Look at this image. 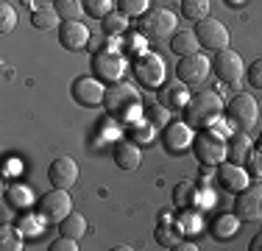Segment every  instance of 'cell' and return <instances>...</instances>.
Here are the masks:
<instances>
[{
    "mask_svg": "<svg viewBox=\"0 0 262 251\" xmlns=\"http://www.w3.org/2000/svg\"><path fill=\"white\" fill-rule=\"evenodd\" d=\"M223 112H226V109H223L221 95H217V92H209V90L195 92V95L184 103V117H187V123L195 126V129L215 126L217 120H221Z\"/></svg>",
    "mask_w": 262,
    "mask_h": 251,
    "instance_id": "1",
    "label": "cell"
},
{
    "mask_svg": "<svg viewBox=\"0 0 262 251\" xmlns=\"http://www.w3.org/2000/svg\"><path fill=\"white\" fill-rule=\"evenodd\" d=\"M103 103H106V112H109L112 117H117V120H131V117H137V112L142 109V98L131 84L109 87Z\"/></svg>",
    "mask_w": 262,
    "mask_h": 251,
    "instance_id": "2",
    "label": "cell"
},
{
    "mask_svg": "<svg viewBox=\"0 0 262 251\" xmlns=\"http://www.w3.org/2000/svg\"><path fill=\"white\" fill-rule=\"evenodd\" d=\"M176 14L167 9H151L145 11V14L140 17V34L145 36V39H167L170 34H176Z\"/></svg>",
    "mask_w": 262,
    "mask_h": 251,
    "instance_id": "3",
    "label": "cell"
},
{
    "mask_svg": "<svg viewBox=\"0 0 262 251\" xmlns=\"http://www.w3.org/2000/svg\"><path fill=\"white\" fill-rule=\"evenodd\" d=\"M192 151H195L198 162H201L204 168H212V165L217 168L226 159V142H223V137L217 134V131H201V134H195Z\"/></svg>",
    "mask_w": 262,
    "mask_h": 251,
    "instance_id": "4",
    "label": "cell"
},
{
    "mask_svg": "<svg viewBox=\"0 0 262 251\" xmlns=\"http://www.w3.org/2000/svg\"><path fill=\"white\" fill-rule=\"evenodd\" d=\"M36 212H39L48 223H61L73 212V201H70V196H67V190L53 187L51 193H42L39 196V201H36Z\"/></svg>",
    "mask_w": 262,
    "mask_h": 251,
    "instance_id": "5",
    "label": "cell"
},
{
    "mask_svg": "<svg viewBox=\"0 0 262 251\" xmlns=\"http://www.w3.org/2000/svg\"><path fill=\"white\" fill-rule=\"evenodd\" d=\"M257 100H254V95H248V92H240V95H234L232 100H229L226 106V117L229 123L234 126L237 131H248L254 123H257Z\"/></svg>",
    "mask_w": 262,
    "mask_h": 251,
    "instance_id": "6",
    "label": "cell"
},
{
    "mask_svg": "<svg viewBox=\"0 0 262 251\" xmlns=\"http://www.w3.org/2000/svg\"><path fill=\"white\" fill-rule=\"evenodd\" d=\"M215 61H212V70L217 73V78L223 81L226 87H237L240 84V78L246 75V65H243L240 53H234V50L223 48V50H215Z\"/></svg>",
    "mask_w": 262,
    "mask_h": 251,
    "instance_id": "7",
    "label": "cell"
},
{
    "mask_svg": "<svg viewBox=\"0 0 262 251\" xmlns=\"http://www.w3.org/2000/svg\"><path fill=\"white\" fill-rule=\"evenodd\" d=\"M234 215L243 223H254L262 218V187L259 184H248L237 193L234 198Z\"/></svg>",
    "mask_w": 262,
    "mask_h": 251,
    "instance_id": "8",
    "label": "cell"
},
{
    "mask_svg": "<svg viewBox=\"0 0 262 251\" xmlns=\"http://www.w3.org/2000/svg\"><path fill=\"white\" fill-rule=\"evenodd\" d=\"M209 70H212V61L207 59V56L192 53V56H182V61H179V67H176V75H179L182 84L195 87V84H201V81L207 78Z\"/></svg>",
    "mask_w": 262,
    "mask_h": 251,
    "instance_id": "9",
    "label": "cell"
},
{
    "mask_svg": "<svg viewBox=\"0 0 262 251\" xmlns=\"http://www.w3.org/2000/svg\"><path fill=\"white\" fill-rule=\"evenodd\" d=\"M195 36H198V45L207 48V50H223L229 48V31L223 23L217 20H201L195 25Z\"/></svg>",
    "mask_w": 262,
    "mask_h": 251,
    "instance_id": "10",
    "label": "cell"
},
{
    "mask_svg": "<svg viewBox=\"0 0 262 251\" xmlns=\"http://www.w3.org/2000/svg\"><path fill=\"white\" fill-rule=\"evenodd\" d=\"M73 98H76V103L81 106H101L103 98H106V87L101 84L98 78H90V75H81V78L73 81Z\"/></svg>",
    "mask_w": 262,
    "mask_h": 251,
    "instance_id": "11",
    "label": "cell"
},
{
    "mask_svg": "<svg viewBox=\"0 0 262 251\" xmlns=\"http://www.w3.org/2000/svg\"><path fill=\"white\" fill-rule=\"evenodd\" d=\"M48 181L53 187H61V190H70L78 181V165L73 156H56L48 168Z\"/></svg>",
    "mask_w": 262,
    "mask_h": 251,
    "instance_id": "12",
    "label": "cell"
},
{
    "mask_svg": "<svg viewBox=\"0 0 262 251\" xmlns=\"http://www.w3.org/2000/svg\"><path fill=\"white\" fill-rule=\"evenodd\" d=\"M134 73L142 87H159L162 78H165V65L157 53H142L134 65Z\"/></svg>",
    "mask_w": 262,
    "mask_h": 251,
    "instance_id": "13",
    "label": "cell"
},
{
    "mask_svg": "<svg viewBox=\"0 0 262 251\" xmlns=\"http://www.w3.org/2000/svg\"><path fill=\"white\" fill-rule=\"evenodd\" d=\"M192 126L190 123H167L165 126V134H162V142L170 154H184L187 148H192Z\"/></svg>",
    "mask_w": 262,
    "mask_h": 251,
    "instance_id": "14",
    "label": "cell"
},
{
    "mask_svg": "<svg viewBox=\"0 0 262 251\" xmlns=\"http://www.w3.org/2000/svg\"><path fill=\"white\" fill-rule=\"evenodd\" d=\"M92 70L95 75H101L106 81H117L123 73H126V59L115 50H101V53L92 59Z\"/></svg>",
    "mask_w": 262,
    "mask_h": 251,
    "instance_id": "15",
    "label": "cell"
},
{
    "mask_svg": "<svg viewBox=\"0 0 262 251\" xmlns=\"http://www.w3.org/2000/svg\"><path fill=\"white\" fill-rule=\"evenodd\" d=\"M86 42H90V28L86 23L78 20H64L59 28V45L67 50H84Z\"/></svg>",
    "mask_w": 262,
    "mask_h": 251,
    "instance_id": "16",
    "label": "cell"
},
{
    "mask_svg": "<svg viewBox=\"0 0 262 251\" xmlns=\"http://www.w3.org/2000/svg\"><path fill=\"white\" fill-rule=\"evenodd\" d=\"M217 179H221V184L226 187L229 193H240L243 187H248V173L243 171L237 162L223 159L221 165H217Z\"/></svg>",
    "mask_w": 262,
    "mask_h": 251,
    "instance_id": "17",
    "label": "cell"
},
{
    "mask_svg": "<svg viewBox=\"0 0 262 251\" xmlns=\"http://www.w3.org/2000/svg\"><path fill=\"white\" fill-rule=\"evenodd\" d=\"M112 156H115V165L120 168V171H137L142 162V154L140 148H137L134 140H120L112 151Z\"/></svg>",
    "mask_w": 262,
    "mask_h": 251,
    "instance_id": "18",
    "label": "cell"
},
{
    "mask_svg": "<svg viewBox=\"0 0 262 251\" xmlns=\"http://www.w3.org/2000/svg\"><path fill=\"white\" fill-rule=\"evenodd\" d=\"M248 156H251V137L246 134V131H237V134L229 137L226 142V159L229 162H248Z\"/></svg>",
    "mask_w": 262,
    "mask_h": 251,
    "instance_id": "19",
    "label": "cell"
},
{
    "mask_svg": "<svg viewBox=\"0 0 262 251\" xmlns=\"http://www.w3.org/2000/svg\"><path fill=\"white\" fill-rule=\"evenodd\" d=\"M198 48L201 45H198L195 31H176L170 39V50L179 56H192V53H198Z\"/></svg>",
    "mask_w": 262,
    "mask_h": 251,
    "instance_id": "20",
    "label": "cell"
},
{
    "mask_svg": "<svg viewBox=\"0 0 262 251\" xmlns=\"http://www.w3.org/2000/svg\"><path fill=\"white\" fill-rule=\"evenodd\" d=\"M157 243L159 246H165V248H176L179 243H182V226H173V223H167V218H162V223L157 226Z\"/></svg>",
    "mask_w": 262,
    "mask_h": 251,
    "instance_id": "21",
    "label": "cell"
},
{
    "mask_svg": "<svg viewBox=\"0 0 262 251\" xmlns=\"http://www.w3.org/2000/svg\"><path fill=\"white\" fill-rule=\"evenodd\" d=\"M184 87L187 84H167L165 90L159 92V100H162V106H167V109H179V106H184L187 103V92H184Z\"/></svg>",
    "mask_w": 262,
    "mask_h": 251,
    "instance_id": "22",
    "label": "cell"
},
{
    "mask_svg": "<svg viewBox=\"0 0 262 251\" xmlns=\"http://www.w3.org/2000/svg\"><path fill=\"white\" fill-rule=\"evenodd\" d=\"M59 226V235H67V237H84V232H86V221H84V215H78V212H70V215L64 218L61 223H56Z\"/></svg>",
    "mask_w": 262,
    "mask_h": 251,
    "instance_id": "23",
    "label": "cell"
},
{
    "mask_svg": "<svg viewBox=\"0 0 262 251\" xmlns=\"http://www.w3.org/2000/svg\"><path fill=\"white\" fill-rule=\"evenodd\" d=\"M182 14L192 23H201L209 17V0H182Z\"/></svg>",
    "mask_w": 262,
    "mask_h": 251,
    "instance_id": "24",
    "label": "cell"
},
{
    "mask_svg": "<svg viewBox=\"0 0 262 251\" xmlns=\"http://www.w3.org/2000/svg\"><path fill=\"white\" fill-rule=\"evenodd\" d=\"M240 229V218L237 215H221L212 226V235L221 237V240H229V237H234V232Z\"/></svg>",
    "mask_w": 262,
    "mask_h": 251,
    "instance_id": "25",
    "label": "cell"
},
{
    "mask_svg": "<svg viewBox=\"0 0 262 251\" xmlns=\"http://www.w3.org/2000/svg\"><path fill=\"white\" fill-rule=\"evenodd\" d=\"M53 9L59 11L61 20H78L84 14V0H56Z\"/></svg>",
    "mask_w": 262,
    "mask_h": 251,
    "instance_id": "26",
    "label": "cell"
},
{
    "mask_svg": "<svg viewBox=\"0 0 262 251\" xmlns=\"http://www.w3.org/2000/svg\"><path fill=\"white\" fill-rule=\"evenodd\" d=\"M173 201H176V206L187 210V206L195 201V184H192V181H179V184L173 187Z\"/></svg>",
    "mask_w": 262,
    "mask_h": 251,
    "instance_id": "27",
    "label": "cell"
},
{
    "mask_svg": "<svg viewBox=\"0 0 262 251\" xmlns=\"http://www.w3.org/2000/svg\"><path fill=\"white\" fill-rule=\"evenodd\" d=\"M6 198H9V204L11 206H17V210H26V206L31 204V190L26 184H11L9 190H6Z\"/></svg>",
    "mask_w": 262,
    "mask_h": 251,
    "instance_id": "28",
    "label": "cell"
},
{
    "mask_svg": "<svg viewBox=\"0 0 262 251\" xmlns=\"http://www.w3.org/2000/svg\"><path fill=\"white\" fill-rule=\"evenodd\" d=\"M31 23H34V28L48 31V28H53V25L59 23V11H56V9H34Z\"/></svg>",
    "mask_w": 262,
    "mask_h": 251,
    "instance_id": "29",
    "label": "cell"
},
{
    "mask_svg": "<svg viewBox=\"0 0 262 251\" xmlns=\"http://www.w3.org/2000/svg\"><path fill=\"white\" fill-rule=\"evenodd\" d=\"M0 248H3V251H20V248H23L20 229H11V226H3V229H0Z\"/></svg>",
    "mask_w": 262,
    "mask_h": 251,
    "instance_id": "30",
    "label": "cell"
},
{
    "mask_svg": "<svg viewBox=\"0 0 262 251\" xmlns=\"http://www.w3.org/2000/svg\"><path fill=\"white\" fill-rule=\"evenodd\" d=\"M112 3L115 0H84V11L95 20H103L106 14H112Z\"/></svg>",
    "mask_w": 262,
    "mask_h": 251,
    "instance_id": "31",
    "label": "cell"
},
{
    "mask_svg": "<svg viewBox=\"0 0 262 251\" xmlns=\"http://www.w3.org/2000/svg\"><path fill=\"white\" fill-rule=\"evenodd\" d=\"M126 25H128V17L123 14V11H112V14L103 17V31L106 34H120Z\"/></svg>",
    "mask_w": 262,
    "mask_h": 251,
    "instance_id": "32",
    "label": "cell"
},
{
    "mask_svg": "<svg viewBox=\"0 0 262 251\" xmlns=\"http://www.w3.org/2000/svg\"><path fill=\"white\" fill-rule=\"evenodd\" d=\"M117 9L126 17H137V14L142 17L148 11V0H117Z\"/></svg>",
    "mask_w": 262,
    "mask_h": 251,
    "instance_id": "33",
    "label": "cell"
},
{
    "mask_svg": "<svg viewBox=\"0 0 262 251\" xmlns=\"http://www.w3.org/2000/svg\"><path fill=\"white\" fill-rule=\"evenodd\" d=\"M14 25H17V11L11 9L9 3H0V31H3V34H11Z\"/></svg>",
    "mask_w": 262,
    "mask_h": 251,
    "instance_id": "34",
    "label": "cell"
},
{
    "mask_svg": "<svg viewBox=\"0 0 262 251\" xmlns=\"http://www.w3.org/2000/svg\"><path fill=\"white\" fill-rule=\"evenodd\" d=\"M76 248H78V240L76 237H67V235H59L51 246H48V251H76Z\"/></svg>",
    "mask_w": 262,
    "mask_h": 251,
    "instance_id": "35",
    "label": "cell"
},
{
    "mask_svg": "<svg viewBox=\"0 0 262 251\" xmlns=\"http://www.w3.org/2000/svg\"><path fill=\"white\" fill-rule=\"evenodd\" d=\"M42 221H45V218H23L20 223H17V229L20 232H26V235H39L42 232Z\"/></svg>",
    "mask_w": 262,
    "mask_h": 251,
    "instance_id": "36",
    "label": "cell"
},
{
    "mask_svg": "<svg viewBox=\"0 0 262 251\" xmlns=\"http://www.w3.org/2000/svg\"><path fill=\"white\" fill-rule=\"evenodd\" d=\"M246 75H248V84H251L254 90H262V59L254 61V65L246 70Z\"/></svg>",
    "mask_w": 262,
    "mask_h": 251,
    "instance_id": "37",
    "label": "cell"
},
{
    "mask_svg": "<svg viewBox=\"0 0 262 251\" xmlns=\"http://www.w3.org/2000/svg\"><path fill=\"white\" fill-rule=\"evenodd\" d=\"M145 117H148V123H151V126H162V123H167V106H151Z\"/></svg>",
    "mask_w": 262,
    "mask_h": 251,
    "instance_id": "38",
    "label": "cell"
},
{
    "mask_svg": "<svg viewBox=\"0 0 262 251\" xmlns=\"http://www.w3.org/2000/svg\"><path fill=\"white\" fill-rule=\"evenodd\" d=\"M134 140L137 142H151L154 140V126L151 123H140L134 129Z\"/></svg>",
    "mask_w": 262,
    "mask_h": 251,
    "instance_id": "39",
    "label": "cell"
},
{
    "mask_svg": "<svg viewBox=\"0 0 262 251\" xmlns=\"http://www.w3.org/2000/svg\"><path fill=\"white\" fill-rule=\"evenodd\" d=\"M201 229V221H198V215H192V212H184L182 215V232H198Z\"/></svg>",
    "mask_w": 262,
    "mask_h": 251,
    "instance_id": "40",
    "label": "cell"
},
{
    "mask_svg": "<svg viewBox=\"0 0 262 251\" xmlns=\"http://www.w3.org/2000/svg\"><path fill=\"white\" fill-rule=\"evenodd\" d=\"M195 248H198L195 243H184V240H182V243H179V246L173 248V251H195Z\"/></svg>",
    "mask_w": 262,
    "mask_h": 251,
    "instance_id": "41",
    "label": "cell"
},
{
    "mask_svg": "<svg viewBox=\"0 0 262 251\" xmlns=\"http://www.w3.org/2000/svg\"><path fill=\"white\" fill-rule=\"evenodd\" d=\"M248 248H251V251H262V232H259V235L251 240V246H248Z\"/></svg>",
    "mask_w": 262,
    "mask_h": 251,
    "instance_id": "42",
    "label": "cell"
},
{
    "mask_svg": "<svg viewBox=\"0 0 262 251\" xmlns=\"http://www.w3.org/2000/svg\"><path fill=\"white\" fill-rule=\"evenodd\" d=\"M223 3H226V6H229V9H240V6H243V3H246V0H223Z\"/></svg>",
    "mask_w": 262,
    "mask_h": 251,
    "instance_id": "43",
    "label": "cell"
},
{
    "mask_svg": "<svg viewBox=\"0 0 262 251\" xmlns=\"http://www.w3.org/2000/svg\"><path fill=\"white\" fill-rule=\"evenodd\" d=\"M259 148H262V137H259Z\"/></svg>",
    "mask_w": 262,
    "mask_h": 251,
    "instance_id": "44",
    "label": "cell"
}]
</instances>
